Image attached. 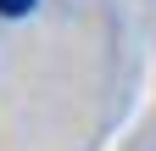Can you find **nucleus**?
<instances>
[{"mask_svg":"<svg viewBox=\"0 0 156 151\" xmlns=\"http://www.w3.org/2000/svg\"><path fill=\"white\" fill-rule=\"evenodd\" d=\"M34 0H0V17H28Z\"/></svg>","mask_w":156,"mask_h":151,"instance_id":"1","label":"nucleus"}]
</instances>
